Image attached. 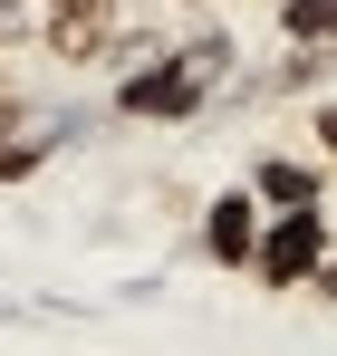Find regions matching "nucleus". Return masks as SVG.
Returning <instances> with one entry per match:
<instances>
[{
  "instance_id": "nucleus-9",
  "label": "nucleus",
  "mask_w": 337,
  "mask_h": 356,
  "mask_svg": "<svg viewBox=\"0 0 337 356\" xmlns=\"http://www.w3.org/2000/svg\"><path fill=\"white\" fill-rule=\"evenodd\" d=\"M10 145H19V97L0 87V154H10Z\"/></svg>"
},
{
  "instance_id": "nucleus-8",
  "label": "nucleus",
  "mask_w": 337,
  "mask_h": 356,
  "mask_svg": "<svg viewBox=\"0 0 337 356\" xmlns=\"http://www.w3.org/2000/svg\"><path fill=\"white\" fill-rule=\"evenodd\" d=\"M10 39H29V10H19V0H0V49H10Z\"/></svg>"
},
{
  "instance_id": "nucleus-2",
  "label": "nucleus",
  "mask_w": 337,
  "mask_h": 356,
  "mask_svg": "<svg viewBox=\"0 0 337 356\" xmlns=\"http://www.w3.org/2000/svg\"><path fill=\"white\" fill-rule=\"evenodd\" d=\"M251 270H260L270 289L318 280V270H328V222H318V212H280V222L260 232V250H251Z\"/></svg>"
},
{
  "instance_id": "nucleus-6",
  "label": "nucleus",
  "mask_w": 337,
  "mask_h": 356,
  "mask_svg": "<svg viewBox=\"0 0 337 356\" xmlns=\"http://www.w3.org/2000/svg\"><path fill=\"white\" fill-rule=\"evenodd\" d=\"M289 49H337V0H280Z\"/></svg>"
},
{
  "instance_id": "nucleus-1",
  "label": "nucleus",
  "mask_w": 337,
  "mask_h": 356,
  "mask_svg": "<svg viewBox=\"0 0 337 356\" xmlns=\"http://www.w3.org/2000/svg\"><path fill=\"white\" fill-rule=\"evenodd\" d=\"M222 77H231V39L203 29V39H183V49H164V58L125 67L116 116H135V125H183V116H203V97H212Z\"/></svg>"
},
{
  "instance_id": "nucleus-4",
  "label": "nucleus",
  "mask_w": 337,
  "mask_h": 356,
  "mask_svg": "<svg viewBox=\"0 0 337 356\" xmlns=\"http://www.w3.org/2000/svg\"><path fill=\"white\" fill-rule=\"evenodd\" d=\"M203 250H212L222 270H251V250H260V212H251V193H222V202L203 212Z\"/></svg>"
},
{
  "instance_id": "nucleus-10",
  "label": "nucleus",
  "mask_w": 337,
  "mask_h": 356,
  "mask_svg": "<svg viewBox=\"0 0 337 356\" xmlns=\"http://www.w3.org/2000/svg\"><path fill=\"white\" fill-rule=\"evenodd\" d=\"M193 10H203V0H193Z\"/></svg>"
},
{
  "instance_id": "nucleus-5",
  "label": "nucleus",
  "mask_w": 337,
  "mask_h": 356,
  "mask_svg": "<svg viewBox=\"0 0 337 356\" xmlns=\"http://www.w3.org/2000/svg\"><path fill=\"white\" fill-rule=\"evenodd\" d=\"M260 202H270V212H318V174H308L299 154H270V164H260Z\"/></svg>"
},
{
  "instance_id": "nucleus-7",
  "label": "nucleus",
  "mask_w": 337,
  "mask_h": 356,
  "mask_svg": "<svg viewBox=\"0 0 337 356\" xmlns=\"http://www.w3.org/2000/svg\"><path fill=\"white\" fill-rule=\"evenodd\" d=\"M308 135H318V154H328V164H337V97H328V106H318V125H308Z\"/></svg>"
},
{
  "instance_id": "nucleus-3",
  "label": "nucleus",
  "mask_w": 337,
  "mask_h": 356,
  "mask_svg": "<svg viewBox=\"0 0 337 356\" xmlns=\"http://www.w3.org/2000/svg\"><path fill=\"white\" fill-rule=\"evenodd\" d=\"M116 10H125V0H49V19H39L49 58H68V67L107 58V49H116Z\"/></svg>"
}]
</instances>
